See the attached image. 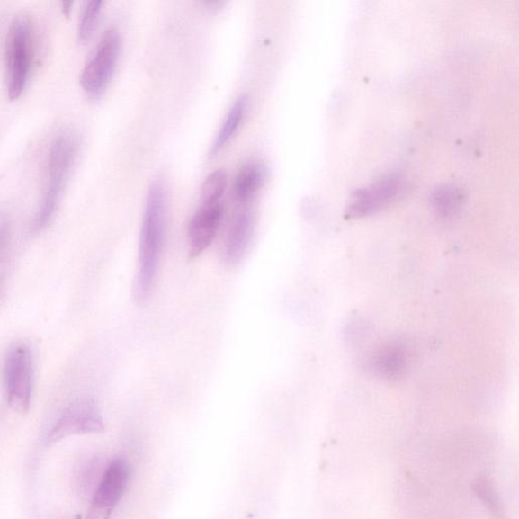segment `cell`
<instances>
[{
    "mask_svg": "<svg viewBox=\"0 0 519 519\" xmlns=\"http://www.w3.org/2000/svg\"><path fill=\"white\" fill-rule=\"evenodd\" d=\"M0 180H2V177H0Z\"/></svg>",
    "mask_w": 519,
    "mask_h": 519,
    "instance_id": "21",
    "label": "cell"
},
{
    "mask_svg": "<svg viewBox=\"0 0 519 519\" xmlns=\"http://www.w3.org/2000/svg\"><path fill=\"white\" fill-rule=\"evenodd\" d=\"M13 239V225L9 214L0 211V263L9 255Z\"/></svg>",
    "mask_w": 519,
    "mask_h": 519,
    "instance_id": "17",
    "label": "cell"
},
{
    "mask_svg": "<svg viewBox=\"0 0 519 519\" xmlns=\"http://www.w3.org/2000/svg\"><path fill=\"white\" fill-rule=\"evenodd\" d=\"M402 191L403 181L398 175L382 178L356 192L348 204L345 217L347 219L370 217L394 202Z\"/></svg>",
    "mask_w": 519,
    "mask_h": 519,
    "instance_id": "8",
    "label": "cell"
},
{
    "mask_svg": "<svg viewBox=\"0 0 519 519\" xmlns=\"http://www.w3.org/2000/svg\"><path fill=\"white\" fill-rule=\"evenodd\" d=\"M130 477V469L125 460L110 461L93 494L86 519H110L112 511L123 497Z\"/></svg>",
    "mask_w": 519,
    "mask_h": 519,
    "instance_id": "7",
    "label": "cell"
},
{
    "mask_svg": "<svg viewBox=\"0 0 519 519\" xmlns=\"http://www.w3.org/2000/svg\"><path fill=\"white\" fill-rule=\"evenodd\" d=\"M78 148V137L73 130H64L54 138L48 156L44 196L33 223L35 233H40L50 225L73 170Z\"/></svg>",
    "mask_w": 519,
    "mask_h": 519,
    "instance_id": "2",
    "label": "cell"
},
{
    "mask_svg": "<svg viewBox=\"0 0 519 519\" xmlns=\"http://www.w3.org/2000/svg\"><path fill=\"white\" fill-rule=\"evenodd\" d=\"M225 215L222 203H201L188 227V246L191 258L201 255L217 237Z\"/></svg>",
    "mask_w": 519,
    "mask_h": 519,
    "instance_id": "10",
    "label": "cell"
},
{
    "mask_svg": "<svg viewBox=\"0 0 519 519\" xmlns=\"http://www.w3.org/2000/svg\"><path fill=\"white\" fill-rule=\"evenodd\" d=\"M105 430L100 407L91 398H81L70 403L56 420L46 436L48 445L78 434H99Z\"/></svg>",
    "mask_w": 519,
    "mask_h": 519,
    "instance_id": "6",
    "label": "cell"
},
{
    "mask_svg": "<svg viewBox=\"0 0 519 519\" xmlns=\"http://www.w3.org/2000/svg\"><path fill=\"white\" fill-rule=\"evenodd\" d=\"M167 196L162 180L150 183L139 238L138 274L134 298L145 305L153 293L165 245Z\"/></svg>",
    "mask_w": 519,
    "mask_h": 519,
    "instance_id": "1",
    "label": "cell"
},
{
    "mask_svg": "<svg viewBox=\"0 0 519 519\" xmlns=\"http://www.w3.org/2000/svg\"><path fill=\"white\" fill-rule=\"evenodd\" d=\"M228 186L225 170L214 171L206 178L201 189V203H219Z\"/></svg>",
    "mask_w": 519,
    "mask_h": 519,
    "instance_id": "16",
    "label": "cell"
},
{
    "mask_svg": "<svg viewBox=\"0 0 519 519\" xmlns=\"http://www.w3.org/2000/svg\"><path fill=\"white\" fill-rule=\"evenodd\" d=\"M103 5L100 0L85 3L78 25V39L82 44L89 42L97 29Z\"/></svg>",
    "mask_w": 519,
    "mask_h": 519,
    "instance_id": "15",
    "label": "cell"
},
{
    "mask_svg": "<svg viewBox=\"0 0 519 519\" xmlns=\"http://www.w3.org/2000/svg\"><path fill=\"white\" fill-rule=\"evenodd\" d=\"M247 109V97L246 94L238 97L231 106L225 122H223L217 139H215L210 149V156H217L222 148L235 137L238 127L241 126Z\"/></svg>",
    "mask_w": 519,
    "mask_h": 519,
    "instance_id": "13",
    "label": "cell"
},
{
    "mask_svg": "<svg viewBox=\"0 0 519 519\" xmlns=\"http://www.w3.org/2000/svg\"><path fill=\"white\" fill-rule=\"evenodd\" d=\"M464 202V192L453 186L439 187L431 196V204H433L434 212L437 217L443 219L456 217Z\"/></svg>",
    "mask_w": 519,
    "mask_h": 519,
    "instance_id": "14",
    "label": "cell"
},
{
    "mask_svg": "<svg viewBox=\"0 0 519 519\" xmlns=\"http://www.w3.org/2000/svg\"><path fill=\"white\" fill-rule=\"evenodd\" d=\"M407 366H408V356L406 349L400 345H389L378 350L371 361V369L378 377L397 380L403 377Z\"/></svg>",
    "mask_w": 519,
    "mask_h": 519,
    "instance_id": "11",
    "label": "cell"
},
{
    "mask_svg": "<svg viewBox=\"0 0 519 519\" xmlns=\"http://www.w3.org/2000/svg\"><path fill=\"white\" fill-rule=\"evenodd\" d=\"M267 178V170L261 163H249L242 166L238 171L235 185L234 194L237 203H252L255 195L264 185Z\"/></svg>",
    "mask_w": 519,
    "mask_h": 519,
    "instance_id": "12",
    "label": "cell"
},
{
    "mask_svg": "<svg viewBox=\"0 0 519 519\" xmlns=\"http://www.w3.org/2000/svg\"><path fill=\"white\" fill-rule=\"evenodd\" d=\"M2 285H3V279L0 278V290H2Z\"/></svg>",
    "mask_w": 519,
    "mask_h": 519,
    "instance_id": "20",
    "label": "cell"
},
{
    "mask_svg": "<svg viewBox=\"0 0 519 519\" xmlns=\"http://www.w3.org/2000/svg\"><path fill=\"white\" fill-rule=\"evenodd\" d=\"M34 60V28L28 15H18L7 33L5 67L7 94L17 101L26 90Z\"/></svg>",
    "mask_w": 519,
    "mask_h": 519,
    "instance_id": "3",
    "label": "cell"
},
{
    "mask_svg": "<svg viewBox=\"0 0 519 519\" xmlns=\"http://www.w3.org/2000/svg\"><path fill=\"white\" fill-rule=\"evenodd\" d=\"M73 6H74V3L73 2H63L61 3V11L62 13L64 15H66L67 18L70 17L71 12H73Z\"/></svg>",
    "mask_w": 519,
    "mask_h": 519,
    "instance_id": "18",
    "label": "cell"
},
{
    "mask_svg": "<svg viewBox=\"0 0 519 519\" xmlns=\"http://www.w3.org/2000/svg\"><path fill=\"white\" fill-rule=\"evenodd\" d=\"M255 227V210L252 203L239 204L228 223L223 237L222 258L229 265L241 262L249 249Z\"/></svg>",
    "mask_w": 519,
    "mask_h": 519,
    "instance_id": "9",
    "label": "cell"
},
{
    "mask_svg": "<svg viewBox=\"0 0 519 519\" xmlns=\"http://www.w3.org/2000/svg\"><path fill=\"white\" fill-rule=\"evenodd\" d=\"M206 6L210 7V10H219L222 5H225V3L222 2H209L205 3Z\"/></svg>",
    "mask_w": 519,
    "mask_h": 519,
    "instance_id": "19",
    "label": "cell"
},
{
    "mask_svg": "<svg viewBox=\"0 0 519 519\" xmlns=\"http://www.w3.org/2000/svg\"><path fill=\"white\" fill-rule=\"evenodd\" d=\"M120 50L121 37L117 30L109 29L95 47L81 76V85L89 97L98 99L107 91L115 74Z\"/></svg>",
    "mask_w": 519,
    "mask_h": 519,
    "instance_id": "5",
    "label": "cell"
},
{
    "mask_svg": "<svg viewBox=\"0 0 519 519\" xmlns=\"http://www.w3.org/2000/svg\"><path fill=\"white\" fill-rule=\"evenodd\" d=\"M34 356L26 343H18L7 353L4 382L7 403L14 412H28L34 389Z\"/></svg>",
    "mask_w": 519,
    "mask_h": 519,
    "instance_id": "4",
    "label": "cell"
}]
</instances>
